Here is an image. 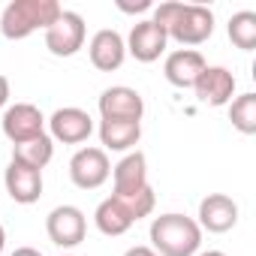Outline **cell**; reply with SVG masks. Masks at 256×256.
<instances>
[{
  "mask_svg": "<svg viewBox=\"0 0 256 256\" xmlns=\"http://www.w3.org/2000/svg\"><path fill=\"white\" fill-rule=\"evenodd\" d=\"M169 40H175L178 46H202L211 40L214 34V12L202 4H160L154 10V18Z\"/></svg>",
  "mask_w": 256,
  "mask_h": 256,
  "instance_id": "obj_1",
  "label": "cell"
},
{
  "mask_svg": "<svg viewBox=\"0 0 256 256\" xmlns=\"http://www.w3.org/2000/svg\"><path fill=\"white\" fill-rule=\"evenodd\" d=\"M202 244V229L187 214H160L151 223V250L157 256H193Z\"/></svg>",
  "mask_w": 256,
  "mask_h": 256,
  "instance_id": "obj_2",
  "label": "cell"
},
{
  "mask_svg": "<svg viewBox=\"0 0 256 256\" xmlns=\"http://www.w3.org/2000/svg\"><path fill=\"white\" fill-rule=\"evenodd\" d=\"M60 12L58 0H12L0 16V30L6 40H24L34 30H48Z\"/></svg>",
  "mask_w": 256,
  "mask_h": 256,
  "instance_id": "obj_3",
  "label": "cell"
},
{
  "mask_svg": "<svg viewBox=\"0 0 256 256\" xmlns=\"http://www.w3.org/2000/svg\"><path fill=\"white\" fill-rule=\"evenodd\" d=\"M112 163L102 148H82L70 160V178L78 190H96L108 181Z\"/></svg>",
  "mask_w": 256,
  "mask_h": 256,
  "instance_id": "obj_4",
  "label": "cell"
},
{
  "mask_svg": "<svg viewBox=\"0 0 256 256\" xmlns=\"http://www.w3.org/2000/svg\"><path fill=\"white\" fill-rule=\"evenodd\" d=\"M84 46V18L72 10H64L58 22L46 30V48L54 58H72Z\"/></svg>",
  "mask_w": 256,
  "mask_h": 256,
  "instance_id": "obj_5",
  "label": "cell"
},
{
  "mask_svg": "<svg viewBox=\"0 0 256 256\" xmlns=\"http://www.w3.org/2000/svg\"><path fill=\"white\" fill-rule=\"evenodd\" d=\"M46 232H48L52 244H58V247H78L84 241V232H88L84 211L76 205L52 208V214L46 217Z\"/></svg>",
  "mask_w": 256,
  "mask_h": 256,
  "instance_id": "obj_6",
  "label": "cell"
},
{
  "mask_svg": "<svg viewBox=\"0 0 256 256\" xmlns=\"http://www.w3.org/2000/svg\"><path fill=\"white\" fill-rule=\"evenodd\" d=\"M100 114L102 120H142L145 114V100L136 88L114 84L100 94Z\"/></svg>",
  "mask_w": 256,
  "mask_h": 256,
  "instance_id": "obj_7",
  "label": "cell"
},
{
  "mask_svg": "<svg viewBox=\"0 0 256 256\" xmlns=\"http://www.w3.org/2000/svg\"><path fill=\"white\" fill-rule=\"evenodd\" d=\"M46 133V118L34 102H16L4 112V136L12 145L30 142Z\"/></svg>",
  "mask_w": 256,
  "mask_h": 256,
  "instance_id": "obj_8",
  "label": "cell"
},
{
  "mask_svg": "<svg viewBox=\"0 0 256 256\" xmlns=\"http://www.w3.org/2000/svg\"><path fill=\"white\" fill-rule=\"evenodd\" d=\"M112 181H114V193L118 199H133L139 193H145L148 184V160L142 151H130L114 169H112Z\"/></svg>",
  "mask_w": 256,
  "mask_h": 256,
  "instance_id": "obj_9",
  "label": "cell"
},
{
  "mask_svg": "<svg viewBox=\"0 0 256 256\" xmlns=\"http://www.w3.org/2000/svg\"><path fill=\"white\" fill-rule=\"evenodd\" d=\"M48 126H52V139L64 142V145H82L88 142V136L94 133V120L84 108L78 106H64L58 108L52 118H48Z\"/></svg>",
  "mask_w": 256,
  "mask_h": 256,
  "instance_id": "obj_10",
  "label": "cell"
},
{
  "mask_svg": "<svg viewBox=\"0 0 256 256\" xmlns=\"http://www.w3.org/2000/svg\"><path fill=\"white\" fill-rule=\"evenodd\" d=\"M166 42H169L166 30H163L157 22L145 18V22L133 24V30H130V36H126L124 46H126V52H130L139 64H154V60L166 52Z\"/></svg>",
  "mask_w": 256,
  "mask_h": 256,
  "instance_id": "obj_11",
  "label": "cell"
},
{
  "mask_svg": "<svg viewBox=\"0 0 256 256\" xmlns=\"http://www.w3.org/2000/svg\"><path fill=\"white\" fill-rule=\"evenodd\" d=\"M196 223H199V229L214 232V235L229 232L238 223V205H235V199L226 196V193H208L199 202V220Z\"/></svg>",
  "mask_w": 256,
  "mask_h": 256,
  "instance_id": "obj_12",
  "label": "cell"
},
{
  "mask_svg": "<svg viewBox=\"0 0 256 256\" xmlns=\"http://www.w3.org/2000/svg\"><path fill=\"white\" fill-rule=\"evenodd\" d=\"M4 184H6V193L18 205H34L42 196V172L28 166V163H18V160H10Z\"/></svg>",
  "mask_w": 256,
  "mask_h": 256,
  "instance_id": "obj_13",
  "label": "cell"
},
{
  "mask_svg": "<svg viewBox=\"0 0 256 256\" xmlns=\"http://www.w3.org/2000/svg\"><path fill=\"white\" fill-rule=\"evenodd\" d=\"M199 102L205 106H229L232 94H235V76L226 66H205L202 76L193 84Z\"/></svg>",
  "mask_w": 256,
  "mask_h": 256,
  "instance_id": "obj_14",
  "label": "cell"
},
{
  "mask_svg": "<svg viewBox=\"0 0 256 256\" xmlns=\"http://www.w3.org/2000/svg\"><path fill=\"white\" fill-rule=\"evenodd\" d=\"M88 54H90V64L100 70V72H114L124 58H126V46H124V36L112 28H102L94 34L90 46H88Z\"/></svg>",
  "mask_w": 256,
  "mask_h": 256,
  "instance_id": "obj_15",
  "label": "cell"
},
{
  "mask_svg": "<svg viewBox=\"0 0 256 256\" xmlns=\"http://www.w3.org/2000/svg\"><path fill=\"white\" fill-rule=\"evenodd\" d=\"M205 66H208V64H205V58H202L196 48H178V52H172V54L166 58L163 76H166V82L175 84V88H193Z\"/></svg>",
  "mask_w": 256,
  "mask_h": 256,
  "instance_id": "obj_16",
  "label": "cell"
},
{
  "mask_svg": "<svg viewBox=\"0 0 256 256\" xmlns=\"http://www.w3.org/2000/svg\"><path fill=\"white\" fill-rule=\"evenodd\" d=\"M142 139V120H100L102 151H130Z\"/></svg>",
  "mask_w": 256,
  "mask_h": 256,
  "instance_id": "obj_17",
  "label": "cell"
},
{
  "mask_svg": "<svg viewBox=\"0 0 256 256\" xmlns=\"http://www.w3.org/2000/svg\"><path fill=\"white\" fill-rule=\"evenodd\" d=\"M94 223H96V229L102 232V235H108V238H118V235H124L126 229H130L136 220L130 217V211H126L114 196H108V199H102L100 205H96V214H94Z\"/></svg>",
  "mask_w": 256,
  "mask_h": 256,
  "instance_id": "obj_18",
  "label": "cell"
},
{
  "mask_svg": "<svg viewBox=\"0 0 256 256\" xmlns=\"http://www.w3.org/2000/svg\"><path fill=\"white\" fill-rule=\"evenodd\" d=\"M52 157H54V139L46 136V133L36 136V139H30V142L12 145V160L28 163V166H34V169H40V172L52 163Z\"/></svg>",
  "mask_w": 256,
  "mask_h": 256,
  "instance_id": "obj_19",
  "label": "cell"
},
{
  "mask_svg": "<svg viewBox=\"0 0 256 256\" xmlns=\"http://www.w3.org/2000/svg\"><path fill=\"white\" fill-rule=\"evenodd\" d=\"M229 40L241 48V52H253L256 48V12L241 10L229 18Z\"/></svg>",
  "mask_w": 256,
  "mask_h": 256,
  "instance_id": "obj_20",
  "label": "cell"
},
{
  "mask_svg": "<svg viewBox=\"0 0 256 256\" xmlns=\"http://www.w3.org/2000/svg\"><path fill=\"white\" fill-rule=\"evenodd\" d=\"M229 120L238 133L253 136L256 133V94H241L229 106Z\"/></svg>",
  "mask_w": 256,
  "mask_h": 256,
  "instance_id": "obj_21",
  "label": "cell"
},
{
  "mask_svg": "<svg viewBox=\"0 0 256 256\" xmlns=\"http://www.w3.org/2000/svg\"><path fill=\"white\" fill-rule=\"evenodd\" d=\"M118 10H120V12H145V10H151V0H136V4L118 0Z\"/></svg>",
  "mask_w": 256,
  "mask_h": 256,
  "instance_id": "obj_22",
  "label": "cell"
},
{
  "mask_svg": "<svg viewBox=\"0 0 256 256\" xmlns=\"http://www.w3.org/2000/svg\"><path fill=\"white\" fill-rule=\"evenodd\" d=\"M6 102H10V78L0 76V108H4Z\"/></svg>",
  "mask_w": 256,
  "mask_h": 256,
  "instance_id": "obj_23",
  "label": "cell"
},
{
  "mask_svg": "<svg viewBox=\"0 0 256 256\" xmlns=\"http://www.w3.org/2000/svg\"><path fill=\"white\" fill-rule=\"evenodd\" d=\"M124 256H157L151 247H145V244H136V247H130V250H126Z\"/></svg>",
  "mask_w": 256,
  "mask_h": 256,
  "instance_id": "obj_24",
  "label": "cell"
},
{
  "mask_svg": "<svg viewBox=\"0 0 256 256\" xmlns=\"http://www.w3.org/2000/svg\"><path fill=\"white\" fill-rule=\"evenodd\" d=\"M12 256H42V253H40L36 247H18V250H16Z\"/></svg>",
  "mask_w": 256,
  "mask_h": 256,
  "instance_id": "obj_25",
  "label": "cell"
},
{
  "mask_svg": "<svg viewBox=\"0 0 256 256\" xmlns=\"http://www.w3.org/2000/svg\"><path fill=\"white\" fill-rule=\"evenodd\" d=\"M4 244H6V229L0 226V256H4Z\"/></svg>",
  "mask_w": 256,
  "mask_h": 256,
  "instance_id": "obj_26",
  "label": "cell"
},
{
  "mask_svg": "<svg viewBox=\"0 0 256 256\" xmlns=\"http://www.w3.org/2000/svg\"><path fill=\"white\" fill-rule=\"evenodd\" d=\"M199 256H226L223 250H208V253H199Z\"/></svg>",
  "mask_w": 256,
  "mask_h": 256,
  "instance_id": "obj_27",
  "label": "cell"
}]
</instances>
